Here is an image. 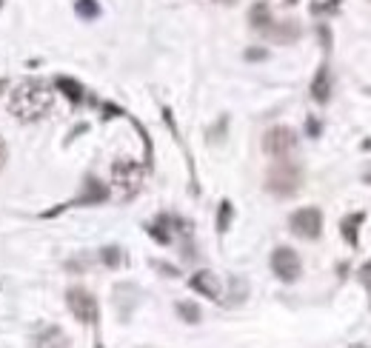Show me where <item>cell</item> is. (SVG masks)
I'll return each mask as SVG.
<instances>
[{"label":"cell","instance_id":"1","mask_svg":"<svg viewBox=\"0 0 371 348\" xmlns=\"http://www.w3.org/2000/svg\"><path fill=\"white\" fill-rule=\"evenodd\" d=\"M55 103V92L46 80L40 77H29L23 83H18L12 95H9V112L20 120V123H34L43 120L52 112Z\"/></svg>","mask_w":371,"mask_h":348},{"label":"cell","instance_id":"2","mask_svg":"<svg viewBox=\"0 0 371 348\" xmlns=\"http://www.w3.org/2000/svg\"><path fill=\"white\" fill-rule=\"evenodd\" d=\"M143 174H146V166H140L135 160H114L112 163V186H114V194L120 200H132L143 189Z\"/></svg>","mask_w":371,"mask_h":348},{"label":"cell","instance_id":"3","mask_svg":"<svg viewBox=\"0 0 371 348\" xmlns=\"http://www.w3.org/2000/svg\"><path fill=\"white\" fill-rule=\"evenodd\" d=\"M300 180H303V171L297 163L277 160L266 174V192H271L277 197H292V194H297Z\"/></svg>","mask_w":371,"mask_h":348},{"label":"cell","instance_id":"4","mask_svg":"<svg viewBox=\"0 0 371 348\" xmlns=\"http://www.w3.org/2000/svg\"><path fill=\"white\" fill-rule=\"evenodd\" d=\"M263 152L277 160H288L297 152V132L288 126H271L263 135Z\"/></svg>","mask_w":371,"mask_h":348},{"label":"cell","instance_id":"5","mask_svg":"<svg viewBox=\"0 0 371 348\" xmlns=\"http://www.w3.org/2000/svg\"><path fill=\"white\" fill-rule=\"evenodd\" d=\"M66 306H69V312H72L80 323H83V326H95L97 317H100L95 294L86 291V288H80V286H72V288L66 291Z\"/></svg>","mask_w":371,"mask_h":348},{"label":"cell","instance_id":"6","mask_svg":"<svg viewBox=\"0 0 371 348\" xmlns=\"http://www.w3.org/2000/svg\"><path fill=\"white\" fill-rule=\"evenodd\" d=\"M146 232H149L160 246H169L177 234H180V237H189V234H191V226L183 220V217H177V214H160L154 223L146 226Z\"/></svg>","mask_w":371,"mask_h":348},{"label":"cell","instance_id":"7","mask_svg":"<svg viewBox=\"0 0 371 348\" xmlns=\"http://www.w3.org/2000/svg\"><path fill=\"white\" fill-rule=\"evenodd\" d=\"M288 226H292V232L303 240H317L323 234V211L314 206L297 208L292 217H288Z\"/></svg>","mask_w":371,"mask_h":348},{"label":"cell","instance_id":"8","mask_svg":"<svg viewBox=\"0 0 371 348\" xmlns=\"http://www.w3.org/2000/svg\"><path fill=\"white\" fill-rule=\"evenodd\" d=\"M271 272L277 274V280L283 283H295L303 272V263H300V254L288 246H280L271 251Z\"/></svg>","mask_w":371,"mask_h":348},{"label":"cell","instance_id":"9","mask_svg":"<svg viewBox=\"0 0 371 348\" xmlns=\"http://www.w3.org/2000/svg\"><path fill=\"white\" fill-rule=\"evenodd\" d=\"M103 200H109V189H106L97 178H86L80 197H77V200H72V203H66V206H97V203H103ZM66 206H58V208L46 211L43 217H55V214H58V211H63Z\"/></svg>","mask_w":371,"mask_h":348},{"label":"cell","instance_id":"10","mask_svg":"<svg viewBox=\"0 0 371 348\" xmlns=\"http://www.w3.org/2000/svg\"><path fill=\"white\" fill-rule=\"evenodd\" d=\"M189 286L197 291V294H203V297H209V300H220L223 297V286H220V280H217V274L215 272H194L191 274V280H189Z\"/></svg>","mask_w":371,"mask_h":348},{"label":"cell","instance_id":"11","mask_svg":"<svg viewBox=\"0 0 371 348\" xmlns=\"http://www.w3.org/2000/svg\"><path fill=\"white\" fill-rule=\"evenodd\" d=\"M34 345L37 348H72V340L60 326H46L34 337Z\"/></svg>","mask_w":371,"mask_h":348},{"label":"cell","instance_id":"12","mask_svg":"<svg viewBox=\"0 0 371 348\" xmlns=\"http://www.w3.org/2000/svg\"><path fill=\"white\" fill-rule=\"evenodd\" d=\"M311 98L317 103H328V100H332V69H328L325 63L317 69V74L311 80Z\"/></svg>","mask_w":371,"mask_h":348},{"label":"cell","instance_id":"13","mask_svg":"<svg viewBox=\"0 0 371 348\" xmlns=\"http://www.w3.org/2000/svg\"><path fill=\"white\" fill-rule=\"evenodd\" d=\"M263 34L271 37L274 43H295L300 37V26L295 20H283V23H271Z\"/></svg>","mask_w":371,"mask_h":348},{"label":"cell","instance_id":"14","mask_svg":"<svg viewBox=\"0 0 371 348\" xmlns=\"http://www.w3.org/2000/svg\"><path fill=\"white\" fill-rule=\"evenodd\" d=\"M55 89L58 92H63L72 103H80L86 98V89H83V83L80 80H74V77H66V74H60V77H55Z\"/></svg>","mask_w":371,"mask_h":348},{"label":"cell","instance_id":"15","mask_svg":"<svg viewBox=\"0 0 371 348\" xmlns=\"http://www.w3.org/2000/svg\"><path fill=\"white\" fill-rule=\"evenodd\" d=\"M249 23H252V29L255 32H266L274 20H271V9H269V4H263V0H260V4H255L252 6V12H249Z\"/></svg>","mask_w":371,"mask_h":348},{"label":"cell","instance_id":"16","mask_svg":"<svg viewBox=\"0 0 371 348\" xmlns=\"http://www.w3.org/2000/svg\"><path fill=\"white\" fill-rule=\"evenodd\" d=\"M363 223H365V214H363V211L349 214L346 220L340 223V232H343V237H346L351 246H357V226H363Z\"/></svg>","mask_w":371,"mask_h":348},{"label":"cell","instance_id":"17","mask_svg":"<svg viewBox=\"0 0 371 348\" xmlns=\"http://www.w3.org/2000/svg\"><path fill=\"white\" fill-rule=\"evenodd\" d=\"M175 309H177V317H180L183 323H189V326L200 323V309L194 306V302H189V300H180Z\"/></svg>","mask_w":371,"mask_h":348},{"label":"cell","instance_id":"18","mask_svg":"<svg viewBox=\"0 0 371 348\" xmlns=\"http://www.w3.org/2000/svg\"><path fill=\"white\" fill-rule=\"evenodd\" d=\"M100 263H103L106 269H117V266L123 263V251H120L117 246H106V248H100Z\"/></svg>","mask_w":371,"mask_h":348},{"label":"cell","instance_id":"19","mask_svg":"<svg viewBox=\"0 0 371 348\" xmlns=\"http://www.w3.org/2000/svg\"><path fill=\"white\" fill-rule=\"evenodd\" d=\"M77 15L83 18V20H95L100 15L97 0H77Z\"/></svg>","mask_w":371,"mask_h":348},{"label":"cell","instance_id":"20","mask_svg":"<svg viewBox=\"0 0 371 348\" xmlns=\"http://www.w3.org/2000/svg\"><path fill=\"white\" fill-rule=\"evenodd\" d=\"M231 214H234L231 203H229V200H223V203H220V211H217V232H226V229H229Z\"/></svg>","mask_w":371,"mask_h":348},{"label":"cell","instance_id":"21","mask_svg":"<svg viewBox=\"0 0 371 348\" xmlns=\"http://www.w3.org/2000/svg\"><path fill=\"white\" fill-rule=\"evenodd\" d=\"M266 49H249V52H245V60H266Z\"/></svg>","mask_w":371,"mask_h":348},{"label":"cell","instance_id":"22","mask_svg":"<svg viewBox=\"0 0 371 348\" xmlns=\"http://www.w3.org/2000/svg\"><path fill=\"white\" fill-rule=\"evenodd\" d=\"M306 128H309V135H311V138H317V135H320V123H317L314 117H309V123H306Z\"/></svg>","mask_w":371,"mask_h":348},{"label":"cell","instance_id":"23","mask_svg":"<svg viewBox=\"0 0 371 348\" xmlns=\"http://www.w3.org/2000/svg\"><path fill=\"white\" fill-rule=\"evenodd\" d=\"M160 272H166V277H177V269L175 266H166V263H154Z\"/></svg>","mask_w":371,"mask_h":348},{"label":"cell","instance_id":"24","mask_svg":"<svg viewBox=\"0 0 371 348\" xmlns=\"http://www.w3.org/2000/svg\"><path fill=\"white\" fill-rule=\"evenodd\" d=\"M6 157H9V152H6V140L0 138V168L6 166Z\"/></svg>","mask_w":371,"mask_h":348},{"label":"cell","instance_id":"25","mask_svg":"<svg viewBox=\"0 0 371 348\" xmlns=\"http://www.w3.org/2000/svg\"><path fill=\"white\" fill-rule=\"evenodd\" d=\"M360 277H363V280H365V283L371 286V260H368V263H365V266L360 269Z\"/></svg>","mask_w":371,"mask_h":348},{"label":"cell","instance_id":"26","mask_svg":"<svg viewBox=\"0 0 371 348\" xmlns=\"http://www.w3.org/2000/svg\"><path fill=\"white\" fill-rule=\"evenodd\" d=\"M349 348H368V345H363V342H354V345H349Z\"/></svg>","mask_w":371,"mask_h":348},{"label":"cell","instance_id":"27","mask_svg":"<svg viewBox=\"0 0 371 348\" xmlns=\"http://www.w3.org/2000/svg\"><path fill=\"white\" fill-rule=\"evenodd\" d=\"M220 4H234V0H220Z\"/></svg>","mask_w":371,"mask_h":348},{"label":"cell","instance_id":"28","mask_svg":"<svg viewBox=\"0 0 371 348\" xmlns=\"http://www.w3.org/2000/svg\"><path fill=\"white\" fill-rule=\"evenodd\" d=\"M4 86H6V80H0V89H4Z\"/></svg>","mask_w":371,"mask_h":348},{"label":"cell","instance_id":"29","mask_svg":"<svg viewBox=\"0 0 371 348\" xmlns=\"http://www.w3.org/2000/svg\"><path fill=\"white\" fill-rule=\"evenodd\" d=\"M95 348H103V345H95Z\"/></svg>","mask_w":371,"mask_h":348},{"label":"cell","instance_id":"30","mask_svg":"<svg viewBox=\"0 0 371 348\" xmlns=\"http://www.w3.org/2000/svg\"><path fill=\"white\" fill-rule=\"evenodd\" d=\"M368 180H371V174H368Z\"/></svg>","mask_w":371,"mask_h":348},{"label":"cell","instance_id":"31","mask_svg":"<svg viewBox=\"0 0 371 348\" xmlns=\"http://www.w3.org/2000/svg\"><path fill=\"white\" fill-rule=\"evenodd\" d=\"M0 4H4V0H0Z\"/></svg>","mask_w":371,"mask_h":348}]
</instances>
